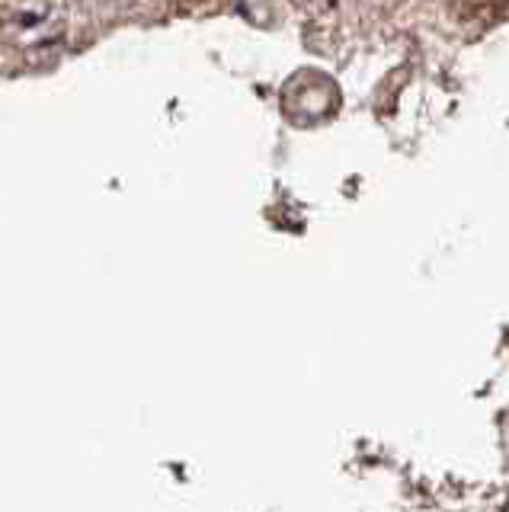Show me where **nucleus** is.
Masks as SVG:
<instances>
[{"instance_id": "1", "label": "nucleus", "mask_w": 509, "mask_h": 512, "mask_svg": "<svg viewBox=\"0 0 509 512\" xmlns=\"http://www.w3.org/2000/svg\"><path fill=\"white\" fill-rule=\"evenodd\" d=\"M461 4V13L468 16H477V20H503L506 13V0H458Z\"/></svg>"}]
</instances>
